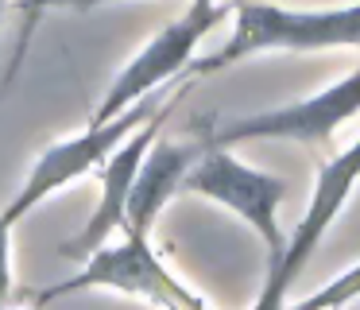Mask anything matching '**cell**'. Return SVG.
Segmentation results:
<instances>
[{"instance_id":"cell-5","label":"cell","mask_w":360,"mask_h":310,"mask_svg":"<svg viewBox=\"0 0 360 310\" xmlns=\"http://www.w3.org/2000/svg\"><path fill=\"white\" fill-rule=\"evenodd\" d=\"M182 190L202 194V198L217 202V206L233 209L248 229L259 232V240L267 244V268H275L287 248L279 232V202L287 198V182L279 175L256 170L248 163H240L233 151H225L221 144H205V151L198 155V163L186 170Z\"/></svg>"},{"instance_id":"cell-7","label":"cell","mask_w":360,"mask_h":310,"mask_svg":"<svg viewBox=\"0 0 360 310\" xmlns=\"http://www.w3.org/2000/svg\"><path fill=\"white\" fill-rule=\"evenodd\" d=\"M356 178H360V140L349 147V151L333 155V159H326V163L318 167V182H314V194H310V206H306V213L298 217L295 237L287 240L279 264H275V268H267L264 294L256 299L259 310L283 306V302H287L290 283L302 275V268L310 264L314 248L321 244V237L329 232V225L341 217V209H345V202H349Z\"/></svg>"},{"instance_id":"cell-3","label":"cell","mask_w":360,"mask_h":310,"mask_svg":"<svg viewBox=\"0 0 360 310\" xmlns=\"http://www.w3.org/2000/svg\"><path fill=\"white\" fill-rule=\"evenodd\" d=\"M124 237L112 244L105 240L97 252H89L82 260L78 275L55 283L39 294V302L63 299L74 291H120L132 299L155 302V306H182V310H202L205 299L194 294L190 287H182L179 279L167 271V264L155 256L151 248V232H136V229H120Z\"/></svg>"},{"instance_id":"cell-1","label":"cell","mask_w":360,"mask_h":310,"mask_svg":"<svg viewBox=\"0 0 360 310\" xmlns=\"http://www.w3.org/2000/svg\"><path fill=\"white\" fill-rule=\"evenodd\" d=\"M333 46H360V0L345 8H283V4H236V27L221 51L210 58L190 62V74L205 78L248 54L264 51H333Z\"/></svg>"},{"instance_id":"cell-12","label":"cell","mask_w":360,"mask_h":310,"mask_svg":"<svg viewBox=\"0 0 360 310\" xmlns=\"http://www.w3.org/2000/svg\"><path fill=\"white\" fill-rule=\"evenodd\" d=\"M12 294V225L0 217V306Z\"/></svg>"},{"instance_id":"cell-11","label":"cell","mask_w":360,"mask_h":310,"mask_svg":"<svg viewBox=\"0 0 360 310\" xmlns=\"http://www.w3.org/2000/svg\"><path fill=\"white\" fill-rule=\"evenodd\" d=\"M356 294H360V260L352 264L349 271H341L337 279H329L321 291L306 294L298 306H306V310H314V306H345V302H352Z\"/></svg>"},{"instance_id":"cell-13","label":"cell","mask_w":360,"mask_h":310,"mask_svg":"<svg viewBox=\"0 0 360 310\" xmlns=\"http://www.w3.org/2000/svg\"><path fill=\"white\" fill-rule=\"evenodd\" d=\"M112 0H51V8H70V12H86V8H101Z\"/></svg>"},{"instance_id":"cell-4","label":"cell","mask_w":360,"mask_h":310,"mask_svg":"<svg viewBox=\"0 0 360 310\" xmlns=\"http://www.w3.org/2000/svg\"><path fill=\"white\" fill-rule=\"evenodd\" d=\"M236 4H240V0H190L186 12L167 23V27L112 78V85L101 97V105H97L94 120H112V116H120L128 105H136L140 97L163 89L171 78H179L182 70L190 66L194 51L202 46V39L210 35L229 12H236Z\"/></svg>"},{"instance_id":"cell-8","label":"cell","mask_w":360,"mask_h":310,"mask_svg":"<svg viewBox=\"0 0 360 310\" xmlns=\"http://www.w3.org/2000/svg\"><path fill=\"white\" fill-rule=\"evenodd\" d=\"M174 101H179V93H174V97L167 101L151 120H143L140 128H136L132 136H128L124 144H120L117 151L101 163V194H97V206H94V213H89V221L82 225L78 237H70L63 244L66 260H86V256L97 252L105 240H112V232L124 229L132 182H136V175H140V163H143V155H148V147L155 144V136L163 132V124H167V116H171Z\"/></svg>"},{"instance_id":"cell-9","label":"cell","mask_w":360,"mask_h":310,"mask_svg":"<svg viewBox=\"0 0 360 310\" xmlns=\"http://www.w3.org/2000/svg\"><path fill=\"white\" fill-rule=\"evenodd\" d=\"M210 144V132L202 140H167L163 132L155 136V144L148 147L140 163V175L132 182L128 194V213H124V229L136 232H151L155 217L163 213V206L174 198V190H182L186 170L198 163V155Z\"/></svg>"},{"instance_id":"cell-6","label":"cell","mask_w":360,"mask_h":310,"mask_svg":"<svg viewBox=\"0 0 360 310\" xmlns=\"http://www.w3.org/2000/svg\"><path fill=\"white\" fill-rule=\"evenodd\" d=\"M360 113V66L326 85L321 93L302 101H290L279 108H264L256 116H240V120L225 124V128L210 132L213 144L233 147V144H256V140H298V144H326L345 120Z\"/></svg>"},{"instance_id":"cell-14","label":"cell","mask_w":360,"mask_h":310,"mask_svg":"<svg viewBox=\"0 0 360 310\" xmlns=\"http://www.w3.org/2000/svg\"><path fill=\"white\" fill-rule=\"evenodd\" d=\"M8 4H12V0H0V23H4V12H8Z\"/></svg>"},{"instance_id":"cell-2","label":"cell","mask_w":360,"mask_h":310,"mask_svg":"<svg viewBox=\"0 0 360 310\" xmlns=\"http://www.w3.org/2000/svg\"><path fill=\"white\" fill-rule=\"evenodd\" d=\"M171 97L174 93L155 89V93H148V97H140L136 105H128L124 113L112 116V120H89L86 132L43 147L39 159H35V167L27 170L24 186L16 190V198H12L8 206L0 209V217H4L8 225H16L20 217H27L35 206H43L51 194H58L63 186H70L74 178H82L86 170L101 167V163L109 159V155L117 151V147L124 144L143 120H151V116H155Z\"/></svg>"},{"instance_id":"cell-10","label":"cell","mask_w":360,"mask_h":310,"mask_svg":"<svg viewBox=\"0 0 360 310\" xmlns=\"http://www.w3.org/2000/svg\"><path fill=\"white\" fill-rule=\"evenodd\" d=\"M51 8V0H24L20 4V43H16V51H12V62H8V74H4V82H0V93H8L12 89V82H16V74H20V66H24V54H27V46H32V39H35V27H39V16Z\"/></svg>"}]
</instances>
